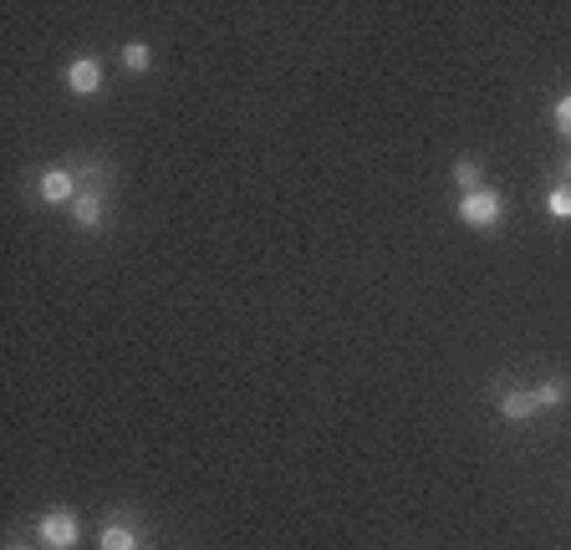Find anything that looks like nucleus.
Masks as SVG:
<instances>
[{"mask_svg": "<svg viewBox=\"0 0 571 550\" xmlns=\"http://www.w3.org/2000/svg\"><path fill=\"white\" fill-rule=\"evenodd\" d=\"M567 398H571V378H546V382H536V388H505L495 413H500L505 423H526V419H536V413H546V408H561Z\"/></svg>", "mask_w": 571, "mask_h": 550, "instance_id": "f257e3e1", "label": "nucleus"}, {"mask_svg": "<svg viewBox=\"0 0 571 550\" xmlns=\"http://www.w3.org/2000/svg\"><path fill=\"white\" fill-rule=\"evenodd\" d=\"M454 214H459V224H469V230H500L505 194H500V189H475V194H459Z\"/></svg>", "mask_w": 571, "mask_h": 550, "instance_id": "f03ea898", "label": "nucleus"}, {"mask_svg": "<svg viewBox=\"0 0 571 550\" xmlns=\"http://www.w3.org/2000/svg\"><path fill=\"white\" fill-rule=\"evenodd\" d=\"M36 536L46 550H77L82 546V515L67 505H52V510L36 520Z\"/></svg>", "mask_w": 571, "mask_h": 550, "instance_id": "7ed1b4c3", "label": "nucleus"}, {"mask_svg": "<svg viewBox=\"0 0 571 550\" xmlns=\"http://www.w3.org/2000/svg\"><path fill=\"white\" fill-rule=\"evenodd\" d=\"M77 194H82V173L67 169V163H52V169L36 179L41 204H77Z\"/></svg>", "mask_w": 571, "mask_h": 550, "instance_id": "20e7f679", "label": "nucleus"}, {"mask_svg": "<svg viewBox=\"0 0 571 550\" xmlns=\"http://www.w3.org/2000/svg\"><path fill=\"white\" fill-rule=\"evenodd\" d=\"M107 220V194H103V183H87L77 194V204H72V224H77L82 235H97Z\"/></svg>", "mask_w": 571, "mask_h": 550, "instance_id": "39448f33", "label": "nucleus"}, {"mask_svg": "<svg viewBox=\"0 0 571 550\" xmlns=\"http://www.w3.org/2000/svg\"><path fill=\"white\" fill-rule=\"evenodd\" d=\"M67 92L72 97H97L103 92V62L93 52H82L67 62Z\"/></svg>", "mask_w": 571, "mask_h": 550, "instance_id": "423d86ee", "label": "nucleus"}, {"mask_svg": "<svg viewBox=\"0 0 571 550\" xmlns=\"http://www.w3.org/2000/svg\"><path fill=\"white\" fill-rule=\"evenodd\" d=\"M97 550H144V536L128 520H107L97 530Z\"/></svg>", "mask_w": 571, "mask_h": 550, "instance_id": "0eeeda50", "label": "nucleus"}, {"mask_svg": "<svg viewBox=\"0 0 571 550\" xmlns=\"http://www.w3.org/2000/svg\"><path fill=\"white\" fill-rule=\"evenodd\" d=\"M450 183L459 189V194H475V189H485V163H479V158H454Z\"/></svg>", "mask_w": 571, "mask_h": 550, "instance_id": "6e6552de", "label": "nucleus"}, {"mask_svg": "<svg viewBox=\"0 0 571 550\" xmlns=\"http://www.w3.org/2000/svg\"><path fill=\"white\" fill-rule=\"evenodd\" d=\"M118 62H123V72H134V77H144L148 66H154V46L148 41H128L118 52Z\"/></svg>", "mask_w": 571, "mask_h": 550, "instance_id": "1a4fd4ad", "label": "nucleus"}, {"mask_svg": "<svg viewBox=\"0 0 571 550\" xmlns=\"http://www.w3.org/2000/svg\"><path fill=\"white\" fill-rule=\"evenodd\" d=\"M546 214H551V220H571V183H551V194H546Z\"/></svg>", "mask_w": 571, "mask_h": 550, "instance_id": "9d476101", "label": "nucleus"}, {"mask_svg": "<svg viewBox=\"0 0 571 550\" xmlns=\"http://www.w3.org/2000/svg\"><path fill=\"white\" fill-rule=\"evenodd\" d=\"M551 123H557V133L571 144V92H561L557 103H551Z\"/></svg>", "mask_w": 571, "mask_h": 550, "instance_id": "9b49d317", "label": "nucleus"}, {"mask_svg": "<svg viewBox=\"0 0 571 550\" xmlns=\"http://www.w3.org/2000/svg\"><path fill=\"white\" fill-rule=\"evenodd\" d=\"M11 550H31V546H11Z\"/></svg>", "mask_w": 571, "mask_h": 550, "instance_id": "f8f14e48", "label": "nucleus"}]
</instances>
